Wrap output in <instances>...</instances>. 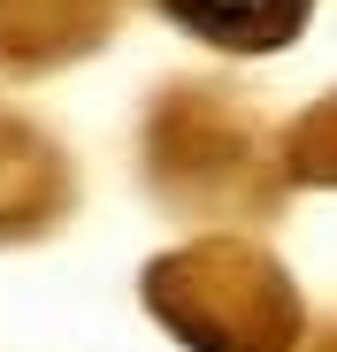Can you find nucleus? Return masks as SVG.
I'll return each instance as SVG.
<instances>
[{"mask_svg":"<svg viewBox=\"0 0 337 352\" xmlns=\"http://www.w3.org/2000/svg\"><path fill=\"white\" fill-rule=\"evenodd\" d=\"M168 16H177L184 31L230 46V54H261V46H284L314 0H161Z\"/></svg>","mask_w":337,"mask_h":352,"instance_id":"obj_1","label":"nucleus"}]
</instances>
